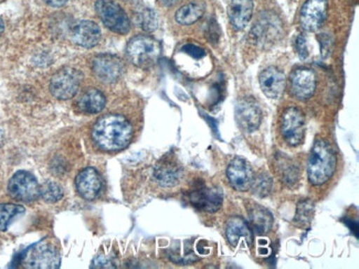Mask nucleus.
I'll use <instances>...</instances> for the list:
<instances>
[{"mask_svg": "<svg viewBox=\"0 0 359 269\" xmlns=\"http://www.w3.org/2000/svg\"><path fill=\"white\" fill-rule=\"evenodd\" d=\"M249 219H250L251 226L259 235L268 233L273 226L272 214L266 210V207L255 203L249 207Z\"/></svg>", "mask_w": 359, "mask_h": 269, "instance_id": "nucleus-22", "label": "nucleus"}, {"mask_svg": "<svg viewBox=\"0 0 359 269\" xmlns=\"http://www.w3.org/2000/svg\"><path fill=\"white\" fill-rule=\"evenodd\" d=\"M236 119L245 132H252L258 130L262 119L259 104L251 97L241 99L236 106Z\"/></svg>", "mask_w": 359, "mask_h": 269, "instance_id": "nucleus-12", "label": "nucleus"}, {"mask_svg": "<svg viewBox=\"0 0 359 269\" xmlns=\"http://www.w3.org/2000/svg\"><path fill=\"white\" fill-rule=\"evenodd\" d=\"M126 1H130V3H135L137 0H126Z\"/></svg>", "mask_w": 359, "mask_h": 269, "instance_id": "nucleus-38", "label": "nucleus"}, {"mask_svg": "<svg viewBox=\"0 0 359 269\" xmlns=\"http://www.w3.org/2000/svg\"><path fill=\"white\" fill-rule=\"evenodd\" d=\"M20 264L25 268L55 269L61 264L60 253L49 242L41 241L22 253Z\"/></svg>", "mask_w": 359, "mask_h": 269, "instance_id": "nucleus-4", "label": "nucleus"}, {"mask_svg": "<svg viewBox=\"0 0 359 269\" xmlns=\"http://www.w3.org/2000/svg\"><path fill=\"white\" fill-rule=\"evenodd\" d=\"M81 81L82 74L80 71L72 67H65L55 73L51 78L50 91L55 99L62 101L70 99L78 93Z\"/></svg>", "mask_w": 359, "mask_h": 269, "instance_id": "nucleus-6", "label": "nucleus"}, {"mask_svg": "<svg viewBox=\"0 0 359 269\" xmlns=\"http://www.w3.org/2000/svg\"><path fill=\"white\" fill-rule=\"evenodd\" d=\"M251 189L255 192V195L260 198H264L268 195L272 189V178L266 172L259 174L257 178H253Z\"/></svg>", "mask_w": 359, "mask_h": 269, "instance_id": "nucleus-28", "label": "nucleus"}, {"mask_svg": "<svg viewBox=\"0 0 359 269\" xmlns=\"http://www.w3.org/2000/svg\"><path fill=\"white\" fill-rule=\"evenodd\" d=\"M48 5L53 6V7H61L65 5L68 0H45Z\"/></svg>", "mask_w": 359, "mask_h": 269, "instance_id": "nucleus-35", "label": "nucleus"}, {"mask_svg": "<svg viewBox=\"0 0 359 269\" xmlns=\"http://www.w3.org/2000/svg\"><path fill=\"white\" fill-rule=\"evenodd\" d=\"M226 235L230 245L238 247L241 241H245L248 245L252 244V233L245 221L234 216L226 223Z\"/></svg>", "mask_w": 359, "mask_h": 269, "instance_id": "nucleus-20", "label": "nucleus"}, {"mask_svg": "<svg viewBox=\"0 0 359 269\" xmlns=\"http://www.w3.org/2000/svg\"><path fill=\"white\" fill-rule=\"evenodd\" d=\"M226 177L233 189L245 192L252 186L253 171L250 165L243 158H234L226 169Z\"/></svg>", "mask_w": 359, "mask_h": 269, "instance_id": "nucleus-14", "label": "nucleus"}, {"mask_svg": "<svg viewBox=\"0 0 359 269\" xmlns=\"http://www.w3.org/2000/svg\"><path fill=\"white\" fill-rule=\"evenodd\" d=\"M261 90L269 99H276L283 94L285 88V76L281 71L270 67L260 74Z\"/></svg>", "mask_w": 359, "mask_h": 269, "instance_id": "nucleus-17", "label": "nucleus"}, {"mask_svg": "<svg viewBox=\"0 0 359 269\" xmlns=\"http://www.w3.org/2000/svg\"><path fill=\"white\" fill-rule=\"evenodd\" d=\"M314 216V205L311 200L305 199L299 201L297 205V214L294 222L301 228H306L310 226Z\"/></svg>", "mask_w": 359, "mask_h": 269, "instance_id": "nucleus-26", "label": "nucleus"}, {"mask_svg": "<svg viewBox=\"0 0 359 269\" xmlns=\"http://www.w3.org/2000/svg\"><path fill=\"white\" fill-rule=\"evenodd\" d=\"M126 53L134 65L141 69H149L158 62L162 47L151 36H137L128 42Z\"/></svg>", "mask_w": 359, "mask_h": 269, "instance_id": "nucleus-3", "label": "nucleus"}, {"mask_svg": "<svg viewBox=\"0 0 359 269\" xmlns=\"http://www.w3.org/2000/svg\"><path fill=\"white\" fill-rule=\"evenodd\" d=\"M40 197L48 203H55L63 198L62 188L55 181L45 182L40 186Z\"/></svg>", "mask_w": 359, "mask_h": 269, "instance_id": "nucleus-27", "label": "nucleus"}, {"mask_svg": "<svg viewBox=\"0 0 359 269\" xmlns=\"http://www.w3.org/2000/svg\"><path fill=\"white\" fill-rule=\"evenodd\" d=\"M253 13L252 0H231L228 15L230 22L237 30H243L249 24Z\"/></svg>", "mask_w": 359, "mask_h": 269, "instance_id": "nucleus-19", "label": "nucleus"}, {"mask_svg": "<svg viewBox=\"0 0 359 269\" xmlns=\"http://www.w3.org/2000/svg\"><path fill=\"white\" fill-rule=\"evenodd\" d=\"M136 21H137L140 27L147 32L156 30L157 25H158L156 13L149 8L144 9L141 13H138L137 17H136Z\"/></svg>", "mask_w": 359, "mask_h": 269, "instance_id": "nucleus-29", "label": "nucleus"}, {"mask_svg": "<svg viewBox=\"0 0 359 269\" xmlns=\"http://www.w3.org/2000/svg\"><path fill=\"white\" fill-rule=\"evenodd\" d=\"M182 50L186 52L190 57H195V59H201V57H205V55H206L205 50L201 49L198 46H195V44H186V46L182 47Z\"/></svg>", "mask_w": 359, "mask_h": 269, "instance_id": "nucleus-30", "label": "nucleus"}, {"mask_svg": "<svg viewBox=\"0 0 359 269\" xmlns=\"http://www.w3.org/2000/svg\"><path fill=\"white\" fill-rule=\"evenodd\" d=\"M203 13H205V8L201 4L190 3L178 9L177 13L175 15V18L178 24L188 26V25L195 24L196 21L199 20L203 17Z\"/></svg>", "mask_w": 359, "mask_h": 269, "instance_id": "nucleus-24", "label": "nucleus"}, {"mask_svg": "<svg viewBox=\"0 0 359 269\" xmlns=\"http://www.w3.org/2000/svg\"><path fill=\"white\" fill-rule=\"evenodd\" d=\"M91 136L100 149L115 153L130 145L133 137V127L122 115H105L94 124Z\"/></svg>", "mask_w": 359, "mask_h": 269, "instance_id": "nucleus-1", "label": "nucleus"}, {"mask_svg": "<svg viewBox=\"0 0 359 269\" xmlns=\"http://www.w3.org/2000/svg\"><path fill=\"white\" fill-rule=\"evenodd\" d=\"M336 155L325 140L315 142L307 163V177L313 186H322L333 177Z\"/></svg>", "mask_w": 359, "mask_h": 269, "instance_id": "nucleus-2", "label": "nucleus"}, {"mask_svg": "<svg viewBox=\"0 0 359 269\" xmlns=\"http://www.w3.org/2000/svg\"><path fill=\"white\" fill-rule=\"evenodd\" d=\"M4 29H5V25H4V21L1 20V18H0V36H1V34H3Z\"/></svg>", "mask_w": 359, "mask_h": 269, "instance_id": "nucleus-36", "label": "nucleus"}, {"mask_svg": "<svg viewBox=\"0 0 359 269\" xmlns=\"http://www.w3.org/2000/svg\"><path fill=\"white\" fill-rule=\"evenodd\" d=\"M107 104L105 96L97 88H91L82 95L79 101V107L86 114H97L103 111Z\"/></svg>", "mask_w": 359, "mask_h": 269, "instance_id": "nucleus-23", "label": "nucleus"}, {"mask_svg": "<svg viewBox=\"0 0 359 269\" xmlns=\"http://www.w3.org/2000/svg\"><path fill=\"white\" fill-rule=\"evenodd\" d=\"M295 47H297V53H299L301 59H305L309 55V49H307L306 39L304 36H297V42H295Z\"/></svg>", "mask_w": 359, "mask_h": 269, "instance_id": "nucleus-31", "label": "nucleus"}, {"mask_svg": "<svg viewBox=\"0 0 359 269\" xmlns=\"http://www.w3.org/2000/svg\"><path fill=\"white\" fill-rule=\"evenodd\" d=\"M72 40L80 47H95L101 40V29L93 21H80L73 28Z\"/></svg>", "mask_w": 359, "mask_h": 269, "instance_id": "nucleus-18", "label": "nucleus"}, {"mask_svg": "<svg viewBox=\"0 0 359 269\" xmlns=\"http://www.w3.org/2000/svg\"><path fill=\"white\" fill-rule=\"evenodd\" d=\"M8 193L19 202H34L39 199L40 186L34 174L28 171H18L8 182Z\"/></svg>", "mask_w": 359, "mask_h": 269, "instance_id": "nucleus-7", "label": "nucleus"}, {"mask_svg": "<svg viewBox=\"0 0 359 269\" xmlns=\"http://www.w3.org/2000/svg\"><path fill=\"white\" fill-rule=\"evenodd\" d=\"M188 198H189L190 205L198 210L215 213L222 207L224 195H222V190L217 186L214 188L201 186L190 192Z\"/></svg>", "mask_w": 359, "mask_h": 269, "instance_id": "nucleus-11", "label": "nucleus"}, {"mask_svg": "<svg viewBox=\"0 0 359 269\" xmlns=\"http://www.w3.org/2000/svg\"><path fill=\"white\" fill-rule=\"evenodd\" d=\"M292 93L301 101L311 99L316 88V78L310 69H297L291 76Z\"/></svg>", "mask_w": 359, "mask_h": 269, "instance_id": "nucleus-16", "label": "nucleus"}, {"mask_svg": "<svg viewBox=\"0 0 359 269\" xmlns=\"http://www.w3.org/2000/svg\"><path fill=\"white\" fill-rule=\"evenodd\" d=\"M278 26H276V19L272 17L261 18L258 24H255L251 32L253 42L258 46L266 47L271 41H274L278 36Z\"/></svg>", "mask_w": 359, "mask_h": 269, "instance_id": "nucleus-21", "label": "nucleus"}, {"mask_svg": "<svg viewBox=\"0 0 359 269\" xmlns=\"http://www.w3.org/2000/svg\"><path fill=\"white\" fill-rule=\"evenodd\" d=\"M103 188L101 174L93 167L83 169L76 178V189L79 195L84 200L97 199Z\"/></svg>", "mask_w": 359, "mask_h": 269, "instance_id": "nucleus-13", "label": "nucleus"}, {"mask_svg": "<svg viewBox=\"0 0 359 269\" xmlns=\"http://www.w3.org/2000/svg\"><path fill=\"white\" fill-rule=\"evenodd\" d=\"M327 0H307L299 13V22L306 32H316L327 17Z\"/></svg>", "mask_w": 359, "mask_h": 269, "instance_id": "nucleus-10", "label": "nucleus"}, {"mask_svg": "<svg viewBox=\"0 0 359 269\" xmlns=\"http://www.w3.org/2000/svg\"><path fill=\"white\" fill-rule=\"evenodd\" d=\"M166 5H172V4L177 3L178 0H163Z\"/></svg>", "mask_w": 359, "mask_h": 269, "instance_id": "nucleus-37", "label": "nucleus"}, {"mask_svg": "<svg viewBox=\"0 0 359 269\" xmlns=\"http://www.w3.org/2000/svg\"><path fill=\"white\" fill-rule=\"evenodd\" d=\"M92 267L94 268H114V264L111 259L107 258V256H99L95 261H93Z\"/></svg>", "mask_w": 359, "mask_h": 269, "instance_id": "nucleus-33", "label": "nucleus"}, {"mask_svg": "<svg viewBox=\"0 0 359 269\" xmlns=\"http://www.w3.org/2000/svg\"><path fill=\"white\" fill-rule=\"evenodd\" d=\"M94 74L104 83H114L124 73L122 60L113 55H100L92 63Z\"/></svg>", "mask_w": 359, "mask_h": 269, "instance_id": "nucleus-9", "label": "nucleus"}, {"mask_svg": "<svg viewBox=\"0 0 359 269\" xmlns=\"http://www.w3.org/2000/svg\"><path fill=\"white\" fill-rule=\"evenodd\" d=\"M182 169L176 159L165 157L154 169V179L163 188H172L180 182Z\"/></svg>", "mask_w": 359, "mask_h": 269, "instance_id": "nucleus-15", "label": "nucleus"}, {"mask_svg": "<svg viewBox=\"0 0 359 269\" xmlns=\"http://www.w3.org/2000/svg\"><path fill=\"white\" fill-rule=\"evenodd\" d=\"M95 9L102 22L109 30L120 34H128L130 30V19L118 4L113 0H97Z\"/></svg>", "mask_w": 359, "mask_h": 269, "instance_id": "nucleus-5", "label": "nucleus"}, {"mask_svg": "<svg viewBox=\"0 0 359 269\" xmlns=\"http://www.w3.org/2000/svg\"><path fill=\"white\" fill-rule=\"evenodd\" d=\"M320 49H322L323 57H326L330 55V52H331L332 46H333L332 43H333V42H332L331 38H330L327 34H320Z\"/></svg>", "mask_w": 359, "mask_h": 269, "instance_id": "nucleus-32", "label": "nucleus"}, {"mask_svg": "<svg viewBox=\"0 0 359 269\" xmlns=\"http://www.w3.org/2000/svg\"><path fill=\"white\" fill-rule=\"evenodd\" d=\"M282 134L290 146H299L305 134V119L302 111L297 107L285 109L282 115Z\"/></svg>", "mask_w": 359, "mask_h": 269, "instance_id": "nucleus-8", "label": "nucleus"}, {"mask_svg": "<svg viewBox=\"0 0 359 269\" xmlns=\"http://www.w3.org/2000/svg\"><path fill=\"white\" fill-rule=\"evenodd\" d=\"M209 32H207V36L211 42H217L219 40V36H220V32H219L218 25L216 24V21L211 20L210 24L208 26Z\"/></svg>", "mask_w": 359, "mask_h": 269, "instance_id": "nucleus-34", "label": "nucleus"}, {"mask_svg": "<svg viewBox=\"0 0 359 269\" xmlns=\"http://www.w3.org/2000/svg\"><path fill=\"white\" fill-rule=\"evenodd\" d=\"M26 209L22 205H13V203H3L0 205V230H8L11 223L15 219L25 214Z\"/></svg>", "mask_w": 359, "mask_h": 269, "instance_id": "nucleus-25", "label": "nucleus"}]
</instances>
